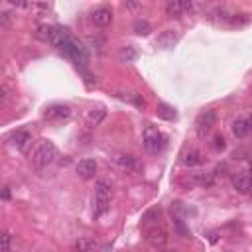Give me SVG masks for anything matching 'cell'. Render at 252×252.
<instances>
[{
  "mask_svg": "<svg viewBox=\"0 0 252 252\" xmlns=\"http://www.w3.org/2000/svg\"><path fill=\"white\" fill-rule=\"evenodd\" d=\"M57 158V146L51 142V140H41L33 152H32V158H30V163L33 169H43L47 165H51Z\"/></svg>",
  "mask_w": 252,
  "mask_h": 252,
  "instance_id": "6da1fadb",
  "label": "cell"
},
{
  "mask_svg": "<svg viewBox=\"0 0 252 252\" xmlns=\"http://www.w3.org/2000/svg\"><path fill=\"white\" fill-rule=\"evenodd\" d=\"M110 195H112V187L104 179H98L96 185H94V209H93V217L94 219L102 217L108 211V207H110Z\"/></svg>",
  "mask_w": 252,
  "mask_h": 252,
  "instance_id": "7a4b0ae2",
  "label": "cell"
},
{
  "mask_svg": "<svg viewBox=\"0 0 252 252\" xmlns=\"http://www.w3.org/2000/svg\"><path fill=\"white\" fill-rule=\"evenodd\" d=\"M59 49L69 57V59H73L75 63H77V67L81 65H85L87 63V49H85V45L81 43V41H77L73 35L71 37H67L61 45H59Z\"/></svg>",
  "mask_w": 252,
  "mask_h": 252,
  "instance_id": "3957f363",
  "label": "cell"
},
{
  "mask_svg": "<svg viewBox=\"0 0 252 252\" xmlns=\"http://www.w3.org/2000/svg\"><path fill=\"white\" fill-rule=\"evenodd\" d=\"M142 144H144V148H146L148 152L158 154V152H161V150L165 148V136H163V134H161V132H159L156 126L148 124V126L144 128Z\"/></svg>",
  "mask_w": 252,
  "mask_h": 252,
  "instance_id": "277c9868",
  "label": "cell"
},
{
  "mask_svg": "<svg viewBox=\"0 0 252 252\" xmlns=\"http://www.w3.org/2000/svg\"><path fill=\"white\" fill-rule=\"evenodd\" d=\"M215 124H217V112H215V110H205V112H201V114L197 116V120H195V132H197V136H199V138H205V136L213 130Z\"/></svg>",
  "mask_w": 252,
  "mask_h": 252,
  "instance_id": "5b68a950",
  "label": "cell"
},
{
  "mask_svg": "<svg viewBox=\"0 0 252 252\" xmlns=\"http://www.w3.org/2000/svg\"><path fill=\"white\" fill-rule=\"evenodd\" d=\"M112 161H114L120 169H124V171H136V169L140 167L138 159H136L132 154H124V152H116V154L112 156Z\"/></svg>",
  "mask_w": 252,
  "mask_h": 252,
  "instance_id": "8992f818",
  "label": "cell"
},
{
  "mask_svg": "<svg viewBox=\"0 0 252 252\" xmlns=\"http://www.w3.org/2000/svg\"><path fill=\"white\" fill-rule=\"evenodd\" d=\"M71 116V108L67 104H53L49 106L45 112H43V118L45 120H51V122H59V120H67Z\"/></svg>",
  "mask_w": 252,
  "mask_h": 252,
  "instance_id": "52a82bcc",
  "label": "cell"
},
{
  "mask_svg": "<svg viewBox=\"0 0 252 252\" xmlns=\"http://www.w3.org/2000/svg\"><path fill=\"white\" fill-rule=\"evenodd\" d=\"M167 238H169V236H167V232H165L161 226H154V228H150V230L146 232V240H148L152 246H156L158 250L167 244Z\"/></svg>",
  "mask_w": 252,
  "mask_h": 252,
  "instance_id": "ba28073f",
  "label": "cell"
},
{
  "mask_svg": "<svg viewBox=\"0 0 252 252\" xmlns=\"http://www.w3.org/2000/svg\"><path fill=\"white\" fill-rule=\"evenodd\" d=\"M10 144H12L18 152H26V150L32 146V134L26 132V130H16V132L10 136Z\"/></svg>",
  "mask_w": 252,
  "mask_h": 252,
  "instance_id": "9c48e42d",
  "label": "cell"
},
{
  "mask_svg": "<svg viewBox=\"0 0 252 252\" xmlns=\"http://www.w3.org/2000/svg\"><path fill=\"white\" fill-rule=\"evenodd\" d=\"M75 169H77V173H79L81 179H93L94 173H96V161L91 159V158H85V159H81L77 163Z\"/></svg>",
  "mask_w": 252,
  "mask_h": 252,
  "instance_id": "30bf717a",
  "label": "cell"
},
{
  "mask_svg": "<svg viewBox=\"0 0 252 252\" xmlns=\"http://www.w3.org/2000/svg\"><path fill=\"white\" fill-rule=\"evenodd\" d=\"M91 20H93V24H94V26L104 28V26H108V24L112 22V10H110V8H104V6H100V8H96V10L91 14Z\"/></svg>",
  "mask_w": 252,
  "mask_h": 252,
  "instance_id": "8fae6325",
  "label": "cell"
},
{
  "mask_svg": "<svg viewBox=\"0 0 252 252\" xmlns=\"http://www.w3.org/2000/svg\"><path fill=\"white\" fill-rule=\"evenodd\" d=\"M177 37H179V33H177L175 30H163V32L158 35L156 45L161 47V49H169V47H173V45L177 43Z\"/></svg>",
  "mask_w": 252,
  "mask_h": 252,
  "instance_id": "7c38bea8",
  "label": "cell"
},
{
  "mask_svg": "<svg viewBox=\"0 0 252 252\" xmlns=\"http://www.w3.org/2000/svg\"><path fill=\"white\" fill-rule=\"evenodd\" d=\"M232 187L238 193H250L252 191V175H236L232 179Z\"/></svg>",
  "mask_w": 252,
  "mask_h": 252,
  "instance_id": "4fadbf2b",
  "label": "cell"
},
{
  "mask_svg": "<svg viewBox=\"0 0 252 252\" xmlns=\"http://www.w3.org/2000/svg\"><path fill=\"white\" fill-rule=\"evenodd\" d=\"M165 12H167L169 18H179L185 12V2H181V0H169L165 4Z\"/></svg>",
  "mask_w": 252,
  "mask_h": 252,
  "instance_id": "5bb4252c",
  "label": "cell"
},
{
  "mask_svg": "<svg viewBox=\"0 0 252 252\" xmlns=\"http://www.w3.org/2000/svg\"><path fill=\"white\" fill-rule=\"evenodd\" d=\"M96 246H98V242L94 238H91V236H83V238H79L75 242V250L77 252H93Z\"/></svg>",
  "mask_w": 252,
  "mask_h": 252,
  "instance_id": "9a60e30c",
  "label": "cell"
},
{
  "mask_svg": "<svg viewBox=\"0 0 252 252\" xmlns=\"http://www.w3.org/2000/svg\"><path fill=\"white\" fill-rule=\"evenodd\" d=\"M248 132H250V122H248V120L238 118V120L232 122V134H234L236 138H244Z\"/></svg>",
  "mask_w": 252,
  "mask_h": 252,
  "instance_id": "2e32d148",
  "label": "cell"
},
{
  "mask_svg": "<svg viewBox=\"0 0 252 252\" xmlns=\"http://www.w3.org/2000/svg\"><path fill=\"white\" fill-rule=\"evenodd\" d=\"M181 163H183V165H187V167H193V165L203 163V158H201V154H199L197 150H189L187 154H183Z\"/></svg>",
  "mask_w": 252,
  "mask_h": 252,
  "instance_id": "e0dca14e",
  "label": "cell"
},
{
  "mask_svg": "<svg viewBox=\"0 0 252 252\" xmlns=\"http://www.w3.org/2000/svg\"><path fill=\"white\" fill-rule=\"evenodd\" d=\"M158 116L163 118V120H175L177 112H175L173 106H169V104H165V102H159V104H158Z\"/></svg>",
  "mask_w": 252,
  "mask_h": 252,
  "instance_id": "ac0fdd59",
  "label": "cell"
},
{
  "mask_svg": "<svg viewBox=\"0 0 252 252\" xmlns=\"http://www.w3.org/2000/svg\"><path fill=\"white\" fill-rule=\"evenodd\" d=\"M193 181L201 187H209L215 183V177H213V173H193Z\"/></svg>",
  "mask_w": 252,
  "mask_h": 252,
  "instance_id": "d6986e66",
  "label": "cell"
},
{
  "mask_svg": "<svg viewBox=\"0 0 252 252\" xmlns=\"http://www.w3.org/2000/svg\"><path fill=\"white\" fill-rule=\"evenodd\" d=\"M118 59L120 61H126V63H130V61H134L136 59V49L134 47H122L120 49V53H118Z\"/></svg>",
  "mask_w": 252,
  "mask_h": 252,
  "instance_id": "ffe728a7",
  "label": "cell"
},
{
  "mask_svg": "<svg viewBox=\"0 0 252 252\" xmlns=\"http://www.w3.org/2000/svg\"><path fill=\"white\" fill-rule=\"evenodd\" d=\"M51 33H53V26H39L35 35H37L41 41H47V43H49V41H51Z\"/></svg>",
  "mask_w": 252,
  "mask_h": 252,
  "instance_id": "44dd1931",
  "label": "cell"
},
{
  "mask_svg": "<svg viewBox=\"0 0 252 252\" xmlns=\"http://www.w3.org/2000/svg\"><path fill=\"white\" fill-rule=\"evenodd\" d=\"M134 32H136L138 35H148V33H150V24H148L146 20H136Z\"/></svg>",
  "mask_w": 252,
  "mask_h": 252,
  "instance_id": "7402d4cb",
  "label": "cell"
},
{
  "mask_svg": "<svg viewBox=\"0 0 252 252\" xmlns=\"http://www.w3.org/2000/svg\"><path fill=\"white\" fill-rule=\"evenodd\" d=\"M158 217H159V209L154 207V209H150V211L142 217V222H152V219H158Z\"/></svg>",
  "mask_w": 252,
  "mask_h": 252,
  "instance_id": "603a6c76",
  "label": "cell"
},
{
  "mask_svg": "<svg viewBox=\"0 0 252 252\" xmlns=\"http://www.w3.org/2000/svg\"><path fill=\"white\" fill-rule=\"evenodd\" d=\"M10 26H12L10 14H8V12H2V14H0V28H2V30H8Z\"/></svg>",
  "mask_w": 252,
  "mask_h": 252,
  "instance_id": "cb8c5ba5",
  "label": "cell"
},
{
  "mask_svg": "<svg viewBox=\"0 0 252 252\" xmlns=\"http://www.w3.org/2000/svg\"><path fill=\"white\" fill-rule=\"evenodd\" d=\"M10 240H12V236H10V232H2V252H10Z\"/></svg>",
  "mask_w": 252,
  "mask_h": 252,
  "instance_id": "d4e9b609",
  "label": "cell"
},
{
  "mask_svg": "<svg viewBox=\"0 0 252 252\" xmlns=\"http://www.w3.org/2000/svg\"><path fill=\"white\" fill-rule=\"evenodd\" d=\"M91 116V120H94V122H98L102 116H104V110L102 108H93V112L89 114Z\"/></svg>",
  "mask_w": 252,
  "mask_h": 252,
  "instance_id": "484cf974",
  "label": "cell"
},
{
  "mask_svg": "<svg viewBox=\"0 0 252 252\" xmlns=\"http://www.w3.org/2000/svg\"><path fill=\"white\" fill-rule=\"evenodd\" d=\"M215 144H213V148L215 150H224V146H226V142H224V138L222 136H215V140H213Z\"/></svg>",
  "mask_w": 252,
  "mask_h": 252,
  "instance_id": "4316f807",
  "label": "cell"
},
{
  "mask_svg": "<svg viewBox=\"0 0 252 252\" xmlns=\"http://www.w3.org/2000/svg\"><path fill=\"white\" fill-rule=\"evenodd\" d=\"M2 197H4V199H8V197H10V187H4V191H2Z\"/></svg>",
  "mask_w": 252,
  "mask_h": 252,
  "instance_id": "83f0119b",
  "label": "cell"
},
{
  "mask_svg": "<svg viewBox=\"0 0 252 252\" xmlns=\"http://www.w3.org/2000/svg\"><path fill=\"white\" fill-rule=\"evenodd\" d=\"M126 6H128V8H138L140 4H138V2H126Z\"/></svg>",
  "mask_w": 252,
  "mask_h": 252,
  "instance_id": "f1b7e54d",
  "label": "cell"
},
{
  "mask_svg": "<svg viewBox=\"0 0 252 252\" xmlns=\"http://www.w3.org/2000/svg\"><path fill=\"white\" fill-rule=\"evenodd\" d=\"M158 252H173V250H165V248H159Z\"/></svg>",
  "mask_w": 252,
  "mask_h": 252,
  "instance_id": "f546056e",
  "label": "cell"
},
{
  "mask_svg": "<svg viewBox=\"0 0 252 252\" xmlns=\"http://www.w3.org/2000/svg\"><path fill=\"white\" fill-rule=\"evenodd\" d=\"M248 122H250V126H252V114H250V118H248Z\"/></svg>",
  "mask_w": 252,
  "mask_h": 252,
  "instance_id": "4dcf8cb0",
  "label": "cell"
},
{
  "mask_svg": "<svg viewBox=\"0 0 252 252\" xmlns=\"http://www.w3.org/2000/svg\"><path fill=\"white\" fill-rule=\"evenodd\" d=\"M250 173H252V161H250Z\"/></svg>",
  "mask_w": 252,
  "mask_h": 252,
  "instance_id": "1f68e13d",
  "label": "cell"
},
{
  "mask_svg": "<svg viewBox=\"0 0 252 252\" xmlns=\"http://www.w3.org/2000/svg\"><path fill=\"white\" fill-rule=\"evenodd\" d=\"M250 193H252V191H250Z\"/></svg>",
  "mask_w": 252,
  "mask_h": 252,
  "instance_id": "d6a6232c",
  "label": "cell"
}]
</instances>
